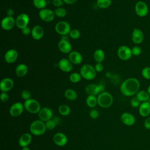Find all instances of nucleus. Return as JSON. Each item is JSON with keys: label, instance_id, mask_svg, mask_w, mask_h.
<instances>
[{"label": "nucleus", "instance_id": "nucleus-1", "mask_svg": "<svg viewBox=\"0 0 150 150\" xmlns=\"http://www.w3.org/2000/svg\"><path fill=\"white\" fill-rule=\"evenodd\" d=\"M140 83L139 80L134 77H130L124 80L120 86L121 93L127 97L132 96L139 91Z\"/></svg>", "mask_w": 150, "mask_h": 150}, {"label": "nucleus", "instance_id": "nucleus-2", "mask_svg": "<svg viewBox=\"0 0 150 150\" xmlns=\"http://www.w3.org/2000/svg\"><path fill=\"white\" fill-rule=\"evenodd\" d=\"M45 123L40 120H37L33 121L29 127L30 132L36 136L43 135L46 131Z\"/></svg>", "mask_w": 150, "mask_h": 150}, {"label": "nucleus", "instance_id": "nucleus-3", "mask_svg": "<svg viewBox=\"0 0 150 150\" xmlns=\"http://www.w3.org/2000/svg\"><path fill=\"white\" fill-rule=\"evenodd\" d=\"M80 73L83 79L87 80H91L96 77L97 71L93 66L89 64H85L80 68Z\"/></svg>", "mask_w": 150, "mask_h": 150}, {"label": "nucleus", "instance_id": "nucleus-4", "mask_svg": "<svg viewBox=\"0 0 150 150\" xmlns=\"http://www.w3.org/2000/svg\"><path fill=\"white\" fill-rule=\"evenodd\" d=\"M113 103L112 95L106 91L99 94L97 96V104L102 108H108Z\"/></svg>", "mask_w": 150, "mask_h": 150}, {"label": "nucleus", "instance_id": "nucleus-5", "mask_svg": "<svg viewBox=\"0 0 150 150\" xmlns=\"http://www.w3.org/2000/svg\"><path fill=\"white\" fill-rule=\"evenodd\" d=\"M23 105L26 110L32 114L38 113L41 109L39 103L33 98L26 100L23 103Z\"/></svg>", "mask_w": 150, "mask_h": 150}, {"label": "nucleus", "instance_id": "nucleus-6", "mask_svg": "<svg viewBox=\"0 0 150 150\" xmlns=\"http://www.w3.org/2000/svg\"><path fill=\"white\" fill-rule=\"evenodd\" d=\"M55 31L62 36L69 35L71 29L70 25L66 21H59L55 25Z\"/></svg>", "mask_w": 150, "mask_h": 150}, {"label": "nucleus", "instance_id": "nucleus-7", "mask_svg": "<svg viewBox=\"0 0 150 150\" xmlns=\"http://www.w3.org/2000/svg\"><path fill=\"white\" fill-rule=\"evenodd\" d=\"M117 55L120 59L125 61L129 60L132 56L131 49L125 45L120 46L117 50Z\"/></svg>", "mask_w": 150, "mask_h": 150}, {"label": "nucleus", "instance_id": "nucleus-8", "mask_svg": "<svg viewBox=\"0 0 150 150\" xmlns=\"http://www.w3.org/2000/svg\"><path fill=\"white\" fill-rule=\"evenodd\" d=\"M148 6L147 4L142 1H138L135 5V11L136 14L139 17H144L148 13Z\"/></svg>", "mask_w": 150, "mask_h": 150}, {"label": "nucleus", "instance_id": "nucleus-9", "mask_svg": "<svg viewBox=\"0 0 150 150\" xmlns=\"http://www.w3.org/2000/svg\"><path fill=\"white\" fill-rule=\"evenodd\" d=\"M30 18L28 14L22 13L19 14L15 19V24L17 28L22 29L28 26Z\"/></svg>", "mask_w": 150, "mask_h": 150}, {"label": "nucleus", "instance_id": "nucleus-10", "mask_svg": "<svg viewBox=\"0 0 150 150\" xmlns=\"http://www.w3.org/2000/svg\"><path fill=\"white\" fill-rule=\"evenodd\" d=\"M39 18L44 22H50L53 21L55 14L54 11L50 9L45 8L40 10L39 12Z\"/></svg>", "mask_w": 150, "mask_h": 150}, {"label": "nucleus", "instance_id": "nucleus-11", "mask_svg": "<svg viewBox=\"0 0 150 150\" xmlns=\"http://www.w3.org/2000/svg\"><path fill=\"white\" fill-rule=\"evenodd\" d=\"M1 25L2 28L5 30H11L14 26H16L15 19L12 16H5L2 19Z\"/></svg>", "mask_w": 150, "mask_h": 150}, {"label": "nucleus", "instance_id": "nucleus-12", "mask_svg": "<svg viewBox=\"0 0 150 150\" xmlns=\"http://www.w3.org/2000/svg\"><path fill=\"white\" fill-rule=\"evenodd\" d=\"M24 108L25 107L23 104L19 102H16L11 105L9 109V114L13 117H18L23 112Z\"/></svg>", "mask_w": 150, "mask_h": 150}, {"label": "nucleus", "instance_id": "nucleus-13", "mask_svg": "<svg viewBox=\"0 0 150 150\" xmlns=\"http://www.w3.org/2000/svg\"><path fill=\"white\" fill-rule=\"evenodd\" d=\"M38 117L42 121L46 122L53 117V111L49 107H43L38 112Z\"/></svg>", "mask_w": 150, "mask_h": 150}, {"label": "nucleus", "instance_id": "nucleus-14", "mask_svg": "<svg viewBox=\"0 0 150 150\" xmlns=\"http://www.w3.org/2000/svg\"><path fill=\"white\" fill-rule=\"evenodd\" d=\"M14 82L13 80L9 77L3 79L0 83V89L2 92L9 91L13 87Z\"/></svg>", "mask_w": 150, "mask_h": 150}, {"label": "nucleus", "instance_id": "nucleus-15", "mask_svg": "<svg viewBox=\"0 0 150 150\" xmlns=\"http://www.w3.org/2000/svg\"><path fill=\"white\" fill-rule=\"evenodd\" d=\"M58 66L60 70L66 73L70 72L73 69V63L69 59L63 58L60 59L58 63Z\"/></svg>", "mask_w": 150, "mask_h": 150}, {"label": "nucleus", "instance_id": "nucleus-16", "mask_svg": "<svg viewBox=\"0 0 150 150\" xmlns=\"http://www.w3.org/2000/svg\"><path fill=\"white\" fill-rule=\"evenodd\" d=\"M18 53L16 50L14 49H11L8 50L4 55L5 61L9 64L14 63L18 59Z\"/></svg>", "mask_w": 150, "mask_h": 150}, {"label": "nucleus", "instance_id": "nucleus-17", "mask_svg": "<svg viewBox=\"0 0 150 150\" xmlns=\"http://www.w3.org/2000/svg\"><path fill=\"white\" fill-rule=\"evenodd\" d=\"M144 39V35L142 31L138 28H134L131 34V39L135 44L141 43Z\"/></svg>", "mask_w": 150, "mask_h": 150}, {"label": "nucleus", "instance_id": "nucleus-18", "mask_svg": "<svg viewBox=\"0 0 150 150\" xmlns=\"http://www.w3.org/2000/svg\"><path fill=\"white\" fill-rule=\"evenodd\" d=\"M53 142L59 146H63L67 142V138L63 133L57 132L53 136Z\"/></svg>", "mask_w": 150, "mask_h": 150}, {"label": "nucleus", "instance_id": "nucleus-19", "mask_svg": "<svg viewBox=\"0 0 150 150\" xmlns=\"http://www.w3.org/2000/svg\"><path fill=\"white\" fill-rule=\"evenodd\" d=\"M58 48L63 53H70L71 52L72 46L68 40L62 39L58 43Z\"/></svg>", "mask_w": 150, "mask_h": 150}, {"label": "nucleus", "instance_id": "nucleus-20", "mask_svg": "<svg viewBox=\"0 0 150 150\" xmlns=\"http://www.w3.org/2000/svg\"><path fill=\"white\" fill-rule=\"evenodd\" d=\"M68 59L74 64H80L83 62V56L81 54L77 51H71L69 53Z\"/></svg>", "mask_w": 150, "mask_h": 150}, {"label": "nucleus", "instance_id": "nucleus-21", "mask_svg": "<svg viewBox=\"0 0 150 150\" xmlns=\"http://www.w3.org/2000/svg\"><path fill=\"white\" fill-rule=\"evenodd\" d=\"M121 120L123 124L128 126H131L135 122V117L129 112H124L121 116Z\"/></svg>", "mask_w": 150, "mask_h": 150}, {"label": "nucleus", "instance_id": "nucleus-22", "mask_svg": "<svg viewBox=\"0 0 150 150\" xmlns=\"http://www.w3.org/2000/svg\"><path fill=\"white\" fill-rule=\"evenodd\" d=\"M44 35V29L40 25H35L31 31V36L35 40H40Z\"/></svg>", "mask_w": 150, "mask_h": 150}, {"label": "nucleus", "instance_id": "nucleus-23", "mask_svg": "<svg viewBox=\"0 0 150 150\" xmlns=\"http://www.w3.org/2000/svg\"><path fill=\"white\" fill-rule=\"evenodd\" d=\"M138 111L140 115L143 117H146L150 115V103L149 101L141 103L138 107Z\"/></svg>", "mask_w": 150, "mask_h": 150}, {"label": "nucleus", "instance_id": "nucleus-24", "mask_svg": "<svg viewBox=\"0 0 150 150\" xmlns=\"http://www.w3.org/2000/svg\"><path fill=\"white\" fill-rule=\"evenodd\" d=\"M32 141V136L29 133H25L22 134L19 139V145L23 147L28 146Z\"/></svg>", "mask_w": 150, "mask_h": 150}, {"label": "nucleus", "instance_id": "nucleus-25", "mask_svg": "<svg viewBox=\"0 0 150 150\" xmlns=\"http://www.w3.org/2000/svg\"><path fill=\"white\" fill-rule=\"evenodd\" d=\"M85 91L88 95L97 96L100 94L98 84H88L85 88Z\"/></svg>", "mask_w": 150, "mask_h": 150}, {"label": "nucleus", "instance_id": "nucleus-26", "mask_svg": "<svg viewBox=\"0 0 150 150\" xmlns=\"http://www.w3.org/2000/svg\"><path fill=\"white\" fill-rule=\"evenodd\" d=\"M28 72V67L25 64H18L15 69V73L18 77H22L25 76Z\"/></svg>", "mask_w": 150, "mask_h": 150}, {"label": "nucleus", "instance_id": "nucleus-27", "mask_svg": "<svg viewBox=\"0 0 150 150\" xmlns=\"http://www.w3.org/2000/svg\"><path fill=\"white\" fill-rule=\"evenodd\" d=\"M93 57L97 63H102L105 58L104 52L100 49H96L93 53Z\"/></svg>", "mask_w": 150, "mask_h": 150}, {"label": "nucleus", "instance_id": "nucleus-28", "mask_svg": "<svg viewBox=\"0 0 150 150\" xmlns=\"http://www.w3.org/2000/svg\"><path fill=\"white\" fill-rule=\"evenodd\" d=\"M136 97L141 103L148 101L150 98L149 94H148L147 91L145 90L138 91V93L136 94Z\"/></svg>", "mask_w": 150, "mask_h": 150}, {"label": "nucleus", "instance_id": "nucleus-29", "mask_svg": "<svg viewBox=\"0 0 150 150\" xmlns=\"http://www.w3.org/2000/svg\"><path fill=\"white\" fill-rule=\"evenodd\" d=\"M64 96L67 99L73 101L77 99V94L74 90L69 88L64 91Z\"/></svg>", "mask_w": 150, "mask_h": 150}, {"label": "nucleus", "instance_id": "nucleus-30", "mask_svg": "<svg viewBox=\"0 0 150 150\" xmlns=\"http://www.w3.org/2000/svg\"><path fill=\"white\" fill-rule=\"evenodd\" d=\"M86 104L90 108L94 107L97 104V97L94 95H88L86 98Z\"/></svg>", "mask_w": 150, "mask_h": 150}, {"label": "nucleus", "instance_id": "nucleus-31", "mask_svg": "<svg viewBox=\"0 0 150 150\" xmlns=\"http://www.w3.org/2000/svg\"><path fill=\"white\" fill-rule=\"evenodd\" d=\"M58 111H59V112L62 115L66 116V115H68L70 113L71 110H70V108L68 105L63 104L59 107Z\"/></svg>", "mask_w": 150, "mask_h": 150}, {"label": "nucleus", "instance_id": "nucleus-32", "mask_svg": "<svg viewBox=\"0 0 150 150\" xmlns=\"http://www.w3.org/2000/svg\"><path fill=\"white\" fill-rule=\"evenodd\" d=\"M111 0H97V5L100 8L105 9L110 7L111 5Z\"/></svg>", "mask_w": 150, "mask_h": 150}, {"label": "nucleus", "instance_id": "nucleus-33", "mask_svg": "<svg viewBox=\"0 0 150 150\" xmlns=\"http://www.w3.org/2000/svg\"><path fill=\"white\" fill-rule=\"evenodd\" d=\"M33 4L35 7L41 10L46 8L47 2L46 0H33Z\"/></svg>", "mask_w": 150, "mask_h": 150}, {"label": "nucleus", "instance_id": "nucleus-34", "mask_svg": "<svg viewBox=\"0 0 150 150\" xmlns=\"http://www.w3.org/2000/svg\"><path fill=\"white\" fill-rule=\"evenodd\" d=\"M81 77H82L80 73H79L77 72H73L71 73L69 76V80L71 82L73 83H77L81 80Z\"/></svg>", "mask_w": 150, "mask_h": 150}, {"label": "nucleus", "instance_id": "nucleus-35", "mask_svg": "<svg viewBox=\"0 0 150 150\" xmlns=\"http://www.w3.org/2000/svg\"><path fill=\"white\" fill-rule=\"evenodd\" d=\"M54 14L55 16L59 17V18H63L64 17L66 14H67V11L66 9L62 8V7H59L57 8L54 11Z\"/></svg>", "mask_w": 150, "mask_h": 150}, {"label": "nucleus", "instance_id": "nucleus-36", "mask_svg": "<svg viewBox=\"0 0 150 150\" xmlns=\"http://www.w3.org/2000/svg\"><path fill=\"white\" fill-rule=\"evenodd\" d=\"M69 35L73 39H77L80 38L81 33L78 29H71L70 30Z\"/></svg>", "mask_w": 150, "mask_h": 150}, {"label": "nucleus", "instance_id": "nucleus-37", "mask_svg": "<svg viewBox=\"0 0 150 150\" xmlns=\"http://www.w3.org/2000/svg\"><path fill=\"white\" fill-rule=\"evenodd\" d=\"M141 74L144 79L150 80V67L147 66L143 68L141 71Z\"/></svg>", "mask_w": 150, "mask_h": 150}, {"label": "nucleus", "instance_id": "nucleus-38", "mask_svg": "<svg viewBox=\"0 0 150 150\" xmlns=\"http://www.w3.org/2000/svg\"><path fill=\"white\" fill-rule=\"evenodd\" d=\"M56 123L55 122V121L53 120V119H51V120H49L48 121H47L46 122H45V125H46V127L47 129H53L55 128L56 125Z\"/></svg>", "mask_w": 150, "mask_h": 150}, {"label": "nucleus", "instance_id": "nucleus-39", "mask_svg": "<svg viewBox=\"0 0 150 150\" xmlns=\"http://www.w3.org/2000/svg\"><path fill=\"white\" fill-rule=\"evenodd\" d=\"M131 52L132 55L135 56H138L141 54L142 49L139 46H135L131 49Z\"/></svg>", "mask_w": 150, "mask_h": 150}, {"label": "nucleus", "instance_id": "nucleus-40", "mask_svg": "<svg viewBox=\"0 0 150 150\" xmlns=\"http://www.w3.org/2000/svg\"><path fill=\"white\" fill-rule=\"evenodd\" d=\"M141 102L137 98V97H134L131 100V105L134 108H138L141 105Z\"/></svg>", "mask_w": 150, "mask_h": 150}, {"label": "nucleus", "instance_id": "nucleus-41", "mask_svg": "<svg viewBox=\"0 0 150 150\" xmlns=\"http://www.w3.org/2000/svg\"><path fill=\"white\" fill-rule=\"evenodd\" d=\"M21 97L25 101L30 99L31 97L30 92L28 90H23L21 93Z\"/></svg>", "mask_w": 150, "mask_h": 150}, {"label": "nucleus", "instance_id": "nucleus-42", "mask_svg": "<svg viewBox=\"0 0 150 150\" xmlns=\"http://www.w3.org/2000/svg\"><path fill=\"white\" fill-rule=\"evenodd\" d=\"M90 117L92 118V119H96L99 116V113L98 111L96 110V109H93L90 111Z\"/></svg>", "mask_w": 150, "mask_h": 150}, {"label": "nucleus", "instance_id": "nucleus-43", "mask_svg": "<svg viewBox=\"0 0 150 150\" xmlns=\"http://www.w3.org/2000/svg\"><path fill=\"white\" fill-rule=\"evenodd\" d=\"M95 70L97 72H101L104 69V65L102 63H97L94 66Z\"/></svg>", "mask_w": 150, "mask_h": 150}, {"label": "nucleus", "instance_id": "nucleus-44", "mask_svg": "<svg viewBox=\"0 0 150 150\" xmlns=\"http://www.w3.org/2000/svg\"><path fill=\"white\" fill-rule=\"evenodd\" d=\"M52 3L54 6H56L57 8H59V7H61L62 6H63L64 2L63 0H53Z\"/></svg>", "mask_w": 150, "mask_h": 150}, {"label": "nucleus", "instance_id": "nucleus-45", "mask_svg": "<svg viewBox=\"0 0 150 150\" xmlns=\"http://www.w3.org/2000/svg\"><path fill=\"white\" fill-rule=\"evenodd\" d=\"M1 100L2 102H6L9 99V96L8 94L5 92H2L0 96Z\"/></svg>", "mask_w": 150, "mask_h": 150}, {"label": "nucleus", "instance_id": "nucleus-46", "mask_svg": "<svg viewBox=\"0 0 150 150\" xmlns=\"http://www.w3.org/2000/svg\"><path fill=\"white\" fill-rule=\"evenodd\" d=\"M21 31H22V33L25 36H27L29 34H31V31H32V29H30L29 27H26L22 29H21Z\"/></svg>", "mask_w": 150, "mask_h": 150}, {"label": "nucleus", "instance_id": "nucleus-47", "mask_svg": "<svg viewBox=\"0 0 150 150\" xmlns=\"http://www.w3.org/2000/svg\"><path fill=\"white\" fill-rule=\"evenodd\" d=\"M144 125L146 129H150V117H148L145 119Z\"/></svg>", "mask_w": 150, "mask_h": 150}, {"label": "nucleus", "instance_id": "nucleus-48", "mask_svg": "<svg viewBox=\"0 0 150 150\" xmlns=\"http://www.w3.org/2000/svg\"><path fill=\"white\" fill-rule=\"evenodd\" d=\"M14 13H15V12H14L13 9H12L11 8H9V9H8L7 10L6 14H7L8 16H12V17H13Z\"/></svg>", "mask_w": 150, "mask_h": 150}, {"label": "nucleus", "instance_id": "nucleus-49", "mask_svg": "<svg viewBox=\"0 0 150 150\" xmlns=\"http://www.w3.org/2000/svg\"><path fill=\"white\" fill-rule=\"evenodd\" d=\"M64 3L66 4H68V5H71V4H74L77 0H63Z\"/></svg>", "mask_w": 150, "mask_h": 150}, {"label": "nucleus", "instance_id": "nucleus-50", "mask_svg": "<svg viewBox=\"0 0 150 150\" xmlns=\"http://www.w3.org/2000/svg\"><path fill=\"white\" fill-rule=\"evenodd\" d=\"M54 121H55V122H56V124L57 125V124H59V123H60V118H58V117H56V118H54L53 119Z\"/></svg>", "mask_w": 150, "mask_h": 150}, {"label": "nucleus", "instance_id": "nucleus-51", "mask_svg": "<svg viewBox=\"0 0 150 150\" xmlns=\"http://www.w3.org/2000/svg\"><path fill=\"white\" fill-rule=\"evenodd\" d=\"M22 150H30L28 146H25V147H23Z\"/></svg>", "mask_w": 150, "mask_h": 150}, {"label": "nucleus", "instance_id": "nucleus-52", "mask_svg": "<svg viewBox=\"0 0 150 150\" xmlns=\"http://www.w3.org/2000/svg\"><path fill=\"white\" fill-rule=\"evenodd\" d=\"M147 92L148 93V94H149L150 96V85L148 87V88H147Z\"/></svg>", "mask_w": 150, "mask_h": 150}, {"label": "nucleus", "instance_id": "nucleus-53", "mask_svg": "<svg viewBox=\"0 0 150 150\" xmlns=\"http://www.w3.org/2000/svg\"><path fill=\"white\" fill-rule=\"evenodd\" d=\"M149 101V103H150V98H149V101Z\"/></svg>", "mask_w": 150, "mask_h": 150}]
</instances>
